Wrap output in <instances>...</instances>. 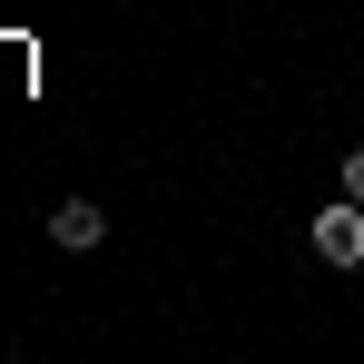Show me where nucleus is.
<instances>
[{
    "label": "nucleus",
    "instance_id": "1",
    "mask_svg": "<svg viewBox=\"0 0 364 364\" xmlns=\"http://www.w3.org/2000/svg\"><path fill=\"white\" fill-rule=\"evenodd\" d=\"M315 256L325 266H364V197H345V207L315 217Z\"/></svg>",
    "mask_w": 364,
    "mask_h": 364
},
{
    "label": "nucleus",
    "instance_id": "2",
    "mask_svg": "<svg viewBox=\"0 0 364 364\" xmlns=\"http://www.w3.org/2000/svg\"><path fill=\"white\" fill-rule=\"evenodd\" d=\"M50 237H60L69 256H89V246L109 237V217H99V207H89V197H69V207H50Z\"/></svg>",
    "mask_w": 364,
    "mask_h": 364
},
{
    "label": "nucleus",
    "instance_id": "3",
    "mask_svg": "<svg viewBox=\"0 0 364 364\" xmlns=\"http://www.w3.org/2000/svg\"><path fill=\"white\" fill-rule=\"evenodd\" d=\"M345 197H364V148H355V158H345Z\"/></svg>",
    "mask_w": 364,
    "mask_h": 364
}]
</instances>
